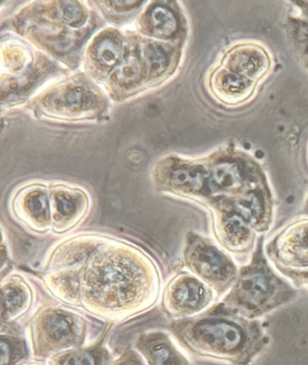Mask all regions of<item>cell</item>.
<instances>
[{"label": "cell", "instance_id": "obj_1", "mask_svg": "<svg viewBox=\"0 0 308 365\" xmlns=\"http://www.w3.org/2000/svg\"><path fill=\"white\" fill-rule=\"evenodd\" d=\"M192 346L200 353L235 365H249L270 343L260 319L252 320L217 303L188 329Z\"/></svg>", "mask_w": 308, "mask_h": 365}, {"label": "cell", "instance_id": "obj_2", "mask_svg": "<svg viewBox=\"0 0 308 365\" xmlns=\"http://www.w3.org/2000/svg\"><path fill=\"white\" fill-rule=\"evenodd\" d=\"M273 267L264 248V235H260L252 258L240 267L235 283L219 303L238 315L256 320L292 302L296 289Z\"/></svg>", "mask_w": 308, "mask_h": 365}, {"label": "cell", "instance_id": "obj_3", "mask_svg": "<svg viewBox=\"0 0 308 365\" xmlns=\"http://www.w3.org/2000/svg\"><path fill=\"white\" fill-rule=\"evenodd\" d=\"M206 164L212 200L240 195L269 182L260 162L238 148H219L210 155Z\"/></svg>", "mask_w": 308, "mask_h": 365}, {"label": "cell", "instance_id": "obj_4", "mask_svg": "<svg viewBox=\"0 0 308 365\" xmlns=\"http://www.w3.org/2000/svg\"><path fill=\"white\" fill-rule=\"evenodd\" d=\"M188 262L219 296H225L238 277L236 259L208 239L192 240L188 250Z\"/></svg>", "mask_w": 308, "mask_h": 365}, {"label": "cell", "instance_id": "obj_5", "mask_svg": "<svg viewBox=\"0 0 308 365\" xmlns=\"http://www.w3.org/2000/svg\"><path fill=\"white\" fill-rule=\"evenodd\" d=\"M213 233L222 248L237 260L249 262L260 235L235 212L212 202Z\"/></svg>", "mask_w": 308, "mask_h": 365}, {"label": "cell", "instance_id": "obj_6", "mask_svg": "<svg viewBox=\"0 0 308 365\" xmlns=\"http://www.w3.org/2000/svg\"><path fill=\"white\" fill-rule=\"evenodd\" d=\"M212 202L235 212L259 235H264L272 227L274 198L269 182L232 197L213 198L209 205Z\"/></svg>", "mask_w": 308, "mask_h": 365}, {"label": "cell", "instance_id": "obj_7", "mask_svg": "<svg viewBox=\"0 0 308 365\" xmlns=\"http://www.w3.org/2000/svg\"><path fill=\"white\" fill-rule=\"evenodd\" d=\"M265 252L273 265L308 269V219L293 220L267 243Z\"/></svg>", "mask_w": 308, "mask_h": 365}, {"label": "cell", "instance_id": "obj_8", "mask_svg": "<svg viewBox=\"0 0 308 365\" xmlns=\"http://www.w3.org/2000/svg\"><path fill=\"white\" fill-rule=\"evenodd\" d=\"M218 64L260 84L272 73L273 59L272 53L262 43L245 40L227 47Z\"/></svg>", "mask_w": 308, "mask_h": 365}, {"label": "cell", "instance_id": "obj_9", "mask_svg": "<svg viewBox=\"0 0 308 365\" xmlns=\"http://www.w3.org/2000/svg\"><path fill=\"white\" fill-rule=\"evenodd\" d=\"M209 87L220 103L235 108L249 103L256 96L259 84L217 64L210 74Z\"/></svg>", "mask_w": 308, "mask_h": 365}, {"label": "cell", "instance_id": "obj_10", "mask_svg": "<svg viewBox=\"0 0 308 365\" xmlns=\"http://www.w3.org/2000/svg\"><path fill=\"white\" fill-rule=\"evenodd\" d=\"M213 297V290L192 277L183 279L174 292L175 303L188 312L205 309L212 302Z\"/></svg>", "mask_w": 308, "mask_h": 365}, {"label": "cell", "instance_id": "obj_11", "mask_svg": "<svg viewBox=\"0 0 308 365\" xmlns=\"http://www.w3.org/2000/svg\"><path fill=\"white\" fill-rule=\"evenodd\" d=\"M286 32L294 53L308 72V19L299 16H289Z\"/></svg>", "mask_w": 308, "mask_h": 365}, {"label": "cell", "instance_id": "obj_12", "mask_svg": "<svg viewBox=\"0 0 308 365\" xmlns=\"http://www.w3.org/2000/svg\"><path fill=\"white\" fill-rule=\"evenodd\" d=\"M46 331L49 336L56 341H67L73 336V323L68 316L53 313L47 317Z\"/></svg>", "mask_w": 308, "mask_h": 365}, {"label": "cell", "instance_id": "obj_13", "mask_svg": "<svg viewBox=\"0 0 308 365\" xmlns=\"http://www.w3.org/2000/svg\"><path fill=\"white\" fill-rule=\"evenodd\" d=\"M151 24L154 32L158 36H170L178 29V21L174 14L162 6H158L152 11Z\"/></svg>", "mask_w": 308, "mask_h": 365}, {"label": "cell", "instance_id": "obj_14", "mask_svg": "<svg viewBox=\"0 0 308 365\" xmlns=\"http://www.w3.org/2000/svg\"><path fill=\"white\" fill-rule=\"evenodd\" d=\"M144 56L152 73H161L167 68L168 56L161 46L155 45V43H150V45L145 47Z\"/></svg>", "mask_w": 308, "mask_h": 365}, {"label": "cell", "instance_id": "obj_15", "mask_svg": "<svg viewBox=\"0 0 308 365\" xmlns=\"http://www.w3.org/2000/svg\"><path fill=\"white\" fill-rule=\"evenodd\" d=\"M97 58L105 66H113L120 58V48L116 42L111 39H104L97 46Z\"/></svg>", "mask_w": 308, "mask_h": 365}, {"label": "cell", "instance_id": "obj_16", "mask_svg": "<svg viewBox=\"0 0 308 365\" xmlns=\"http://www.w3.org/2000/svg\"><path fill=\"white\" fill-rule=\"evenodd\" d=\"M277 272L294 286V288L302 289L308 292V269H296L287 267L273 265Z\"/></svg>", "mask_w": 308, "mask_h": 365}, {"label": "cell", "instance_id": "obj_17", "mask_svg": "<svg viewBox=\"0 0 308 365\" xmlns=\"http://www.w3.org/2000/svg\"><path fill=\"white\" fill-rule=\"evenodd\" d=\"M140 73V66L138 61L134 57H128L118 67L115 76L120 82L130 83L138 79Z\"/></svg>", "mask_w": 308, "mask_h": 365}, {"label": "cell", "instance_id": "obj_18", "mask_svg": "<svg viewBox=\"0 0 308 365\" xmlns=\"http://www.w3.org/2000/svg\"><path fill=\"white\" fill-rule=\"evenodd\" d=\"M59 16L63 21L71 26H78L83 19L82 10L74 2H63L61 4Z\"/></svg>", "mask_w": 308, "mask_h": 365}, {"label": "cell", "instance_id": "obj_19", "mask_svg": "<svg viewBox=\"0 0 308 365\" xmlns=\"http://www.w3.org/2000/svg\"><path fill=\"white\" fill-rule=\"evenodd\" d=\"M155 365H180L178 358L165 344H155L151 349Z\"/></svg>", "mask_w": 308, "mask_h": 365}, {"label": "cell", "instance_id": "obj_20", "mask_svg": "<svg viewBox=\"0 0 308 365\" xmlns=\"http://www.w3.org/2000/svg\"><path fill=\"white\" fill-rule=\"evenodd\" d=\"M29 210L38 219H46L48 215V204L42 194L33 195L29 200Z\"/></svg>", "mask_w": 308, "mask_h": 365}, {"label": "cell", "instance_id": "obj_21", "mask_svg": "<svg viewBox=\"0 0 308 365\" xmlns=\"http://www.w3.org/2000/svg\"><path fill=\"white\" fill-rule=\"evenodd\" d=\"M23 294L20 290L9 288L3 292L2 306L6 310H13L21 305Z\"/></svg>", "mask_w": 308, "mask_h": 365}, {"label": "cell", "instance_id": "obj_22", "mask_svg": "<svg viewBox=\"0 0 308 365\" xmlns=\"http://www.w3.org/2000/svg\"><path fill=\"white\" fill-rule=\"evenodd\" d=\"M62 365H96V361L93 354L82 351L67 357Z\"/></svg>", "mask_w": 308, "mask_h": 365}, {"label": "cell", "instance_id": "obj_23", "mask_svg": "<svg viewBox=\"0 0 308 365\" xmlns=\"http://www.w3.org/2000/svg\"><path fill=\"white\" fill-rule=\"evenodd\" d=\"M57 208L61 215H70L76 210V205L72 198L66 197V195H59L57 197Z\"/></svg>", "mask_w": 308, "mask_h": 365}, {"label": "cell", "instance_id": "obj_24", "mask_svg": "<svg viewBox=\"0 0 308 365\" xmlns=\"http://www.w3.org/2000/svg\"><path fill=\"white\" fill-rule=\"evenodd\" d=\"M68 100L72 106L82 107L87 104L89 97H88L87 93H83V91L81 90H76L70 93Z\"/></svg>", "mask_w": 308, "mask_h": 365}, {"label": "cell", "instance_id": "obj_25", "mask_svg": "<svg viewBox=\"0 0 308 365\" xmlns=\"http://www.w3.org/2000/svg\"><path fill=\"white\" fill-rule=\"evenodd\" d=\"M293 4L299 11V16L308 19V0H294Z\"/></svg>", "mask_w": 308, "mask_h": 365}, {"label": "cell", "instance_id": "obj_26", "mask_svg": "<svg viewBox=\"0 0 308 365\" xmlns=\"http://www.w3.org/2000/svg\"><path fill=\"white\" fill-rule=\"evenodd\" d=\"M11 356V349H10L9 344L2 341L1 343V364H8Z\"/></svg>", "mask_w": 308, "mask_h": 365}, {"label": "cell", "instance_id": "obj_27", "mask_svg": "<svg viewBox=\"0 0 308 365\" xmlns=\"http://www.w3.org/2000/svg\"><path fill=\"white\" fill-rule=\"evenodd\" d=\"M140 3V2L138 1H113L111 2V5H113L115 9L123 10L135 8V6H138Z\"/></svg>", "mask_w": 308, "mask_h": 365}, {"label": "cell", "instance_id": "obj_28", "mask_svg": "<svg viewBox=\"0 0 308 365\" xmlns=\"http://www.w3.org/2000/svg\"><path fill=\"white\" fill-rule=\"evenodd\" d=\"M301 212H302L304 215H308V195L306 199V201H304V202L303 208L302 210H301Z\"/></svg>", "mask_w": 308, "mask_h": 365}, {"label": "cell", "instance_id": "obj_29", "mask_svg": "<svg viewBox=\"0 0 308 365\" xmlns=\"http://www.w3.org/2000/svg\"><path fill=\"white\" fill-rule=\"evenodd\" d=\"M123 365H140V364L136 363V361H126V363H124Z\"/></svg>", "mask_w": 308, "mask_h": 365}, {"label": "cell", "instance_id": "obj_30", "mask_svg": "<svg viewBox=\"0 0 308 365\" xmlns=\"http://www.w3.org/2000/svg\"><path fill=\"white\" fill-rule=\"evenodd\" d=\"M307 157H308V148H307Z\"/></svg>", "mask_w": 308, "mask_h": 365}, {"label": "cell", "instance_id": "obj_31", "mask_svg": "<svg viewBox=\"0 0 308 365\" xmlns=\"http://www.w3.org/2000/svg\"><path fill=\"white\" fill-rule=\"evenodd\" d=\"M306 216H307V219H308V215H306Z\"/></svg>", "mask_w": 308, "mask_h": 365}]
</instances>
